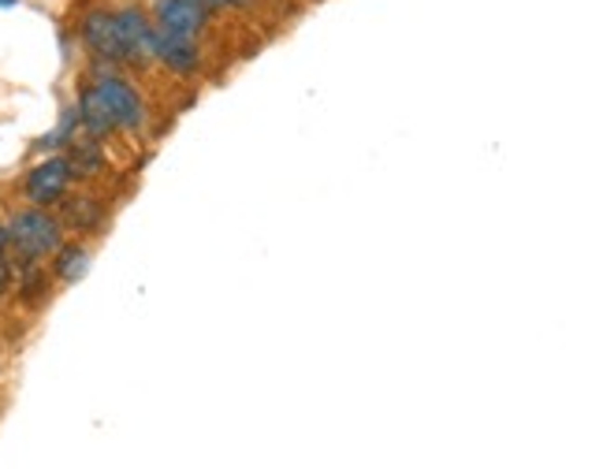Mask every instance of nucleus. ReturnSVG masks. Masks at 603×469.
<instances>
[{
    "mask_svg": "<svg viewBox=\"0 0 603 469\" xmlns=\"http://www.w3.org/2000/svg\"><path fill=\"white\" fill-rule=\"evenodd\" d=\"M153 26H161V30H168V34L198 38V34L209 26V8L198 4V0H156Z\"/></svg>",
    "mask_w": 603,
    "mask_h": 469,
    "instance_id": "39448f33",
    "label": "nucleus"
},
{
    "mask_svg": "<svg viewBox=\"0 0 603 469\" xmlns=\"http://www.w3.org/2000/svg\"><path fill=\"white\" fill-rule=\"evenodd\" d=\"M101 138H86V142L72 145V153H67V164H72L75 176H93V172H101L104 156H101Z\"/></svg>",
    "mask_w": 603,
    "mask_h": 469,
    "instance_id": "9d476101",
    "label": "nucleus"
},
{
    "mask_svg": "<svg viewBox=\"0 0 603 469\" xmlns=\"http://www.w3.org/2000/svg\"><path fill=\"white\" fill-rule=\"evenodd\" d=\"M4 250H8V231L0 228V257H4Z\"/></svg>",
    "mask_w": 603,
    "mask_h": 469,
    "instance_id": "ddd939ff",
    "label": "nucleus"
},
{
    "mask_svg": "<svg viewBox=\"0 0 603 469\" xmlns=\"http://www.w3.org/2000/svg\"><path fill=\"white\" fill-rule=\"evenodd\" d=\"M64 216H67V228L98 231L104 224V205L93 202V198H72V202L64 205Z\"/></svg>",
    "mask_w": 603,
    "mask_h": 469,
    "instance_id": "6e6552de",
    "label": "nucleus"
},
{
    "mask_svg": "<svg viewBox=\"0 0 603 469\" xmlns=\"http://www.w3.org/2000/svg\"><path fill=\"white\" fill-rule=\"evenodd\" d=\"M83 41L86 49L93 52V56L101 60H124V49H120V38H116V20H112V12H90L83 20Z\"/></svg>",
    "mask_w": 603,
    "mask_h": 469,
    "instance_id": "0eeeda50",
    "label": "nucleus"
},
{
    "mask_svg": "<svg viewBox=\"0 0 603 469\" xmlns=\"http://www.w3.org/2000/svg\"><path fill=\"white\" fill-rule=\"evenodd\" d=\"M198 4H205L209 12H221V8H242V4H250V0H198Z\"/></svg>",
    "mask_w": 603,
    "mask_h": 469,
    "instance_id": "9b49d317",
    "label": "nucleus"
},
{
    "mask_svg": "<svg viewBox=\"0 0 603 469\" xmlns=\"http://www.w3.org/2000/svg\"><path fill=\"white\" fill-rule=\"evenodd\" d=\"M4 231H8V246H12L23 261L52 257L60 242H64V224H60L56 216H49L41 205L15 213Z\"/></svg>",
    "mask_w": 603,
    "mask_h": 469,
    "instance_id": "f03ea898",
    "label": "nucleus"
},
{
    "mask_svg": "<svg viewBox=\"0 0 603 469\" xmlns=\"http://www.w3.org/2000/svg\"><path fill=\"white\" fill-rule=\"evenodd\" d=\"M72 179H75V172H72V164H67V156H49V161H41L38 168L26 176L23 190H26V198H30L34 205L49 208L67 194Z\"/></svg>",
    "mask_w": 603,
    "mask_h": 469,
    "instance_id": "7ed1b4c3",
    "label": "nucleus"
},
{
    "mask_svg": "<svg viewBox=\"0 0 603 469\" xmlns=\"http://www.w3.org/2000/svg\"><path fill=\"white\" fill-rule=\"evenodd\" d=\"M8 287V268H4V261H0V291Z\"/></svg>",
    "mask_w": 603,
    "mask_h": 469,
    "instance_id": "f8f14e48",
    "label": "nucleus"
},
{
    "mask_svg": "<svg viewBox=\"0 0 603 469\" xmlns=\"http://www.w3.org/2000/svg\"><path fill=\"white\" fill-rule=\"evenodd\" d=\"M15 4V0H0V8H12Z\"/></svg>",
    "mask_w": 603,
    "mask_h": 469,
    "instance_id": "4468645a",
    "label": "nucleus"
},
{
    "mask_svg": "<svg viewBox=\"0 0 603 469\" xmlns=\"http://www.w3.org/2000/svg\"><path fill=\"white\" fill-rule=\"evenodd\" d=\"M116 20V38L120 49H124V60H150L153 56V23L146 12H138L135 4L112 12Z\"/></svg>",
    "mask_w": 603,
    "mask_h": 469,
    "instance_id": "20e7f679",
    "label": "nucleus"
},
{
    "mask_svg": "<svg viewBox=\"0 0 603 469\" xmlns=\"http://www.w3.org/2000/svg\"><path fill=\"white\" fill-rule=\"evenodd\" d=\"M78 124L90 138H104L109 130H142L146 104L127 78L98 75L78 98Z\"/></svg>",
    "mask_w": 603,
    "mask_h": 469,
    "instance_id": "f257e3e1",
    "label": "nucleus"
},
{
    "mask_svg": "<svg viewBox=\"0 0 603 469\" xmlns=\"http://www.w3.org/2000/svg\"><path fill=\"white\" fill-rule=\"evenodd\" d=\"M153 56L176 75H198V67H201V52L194 46V38H187V34H168V30H161V26H153Z\"/></svg>",
    "mask_w": 603,
    "mask_h": 469,
    "instance_id": "423d86ee",
    "label": "nucleus"
},
{
    "mask_svg": "<svg viewBox=\"0 0 603 469\" xmlns=\"http://www.w3.org/2000/svg\"><path fill=\"white\" fill-rule=\"evenodd\" d=\"M56 265H52V272L60 276L64 283L78 280V276L86 272V265H90V254H86V246H78V242H60L56 246Z\"/></svg>",
    "mask_w": 603,
    "mask_h": 469,
    "instance_id": "1a4fd4ad",
    "label": "nucleus"
}]
</instances>
